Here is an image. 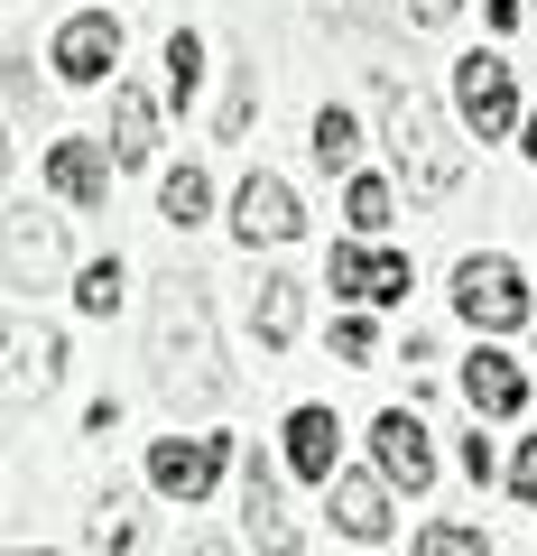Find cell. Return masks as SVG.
Instances as JSON below:
<instances>
[{
	"label": "cell",
	"instance_id": "cell-1",
	"mask_svg": "<svg viewBox=\"0 0 537 556\" xmlns=\"http://www.w3.org/2000/svg\"><path fill=\"white\" fill-rule=\"evenodd\" d=\"M380 130H389L398 186H408L418 204H436V195H455V186H463V149L445 139V121H436V102H426V93L389 84V93H380Z\"/></svg>",
	"mask_w": 537,
	"mask_h": 556
},
{
	"label": "cell",
	"instance_id": "cell-2",
	"mask_svg": "<svg viewBox=\"0 0 537 556\" xmlns=\"http://www.w3.org/2000/svg\"><path fill=\"white\" fill-rule=\"evenodd\" d=\"M158 380H167V399H222V353L204 334L195 288H167V306H158Z\"/></svg>",
	"mask_w": 537,
	"mask_h": 556
},
{
	"label": "cell",
	"instance_id": "cell-3",
	"mask_svg": "<svg viewBox=\"0 0 537 556\" xmlns=\"http://www.w3.org/2000/svg\"><path fill=\"white\" fill-rule=\"evenodd\" d=\"M455 316L482 325V334H510V325H528V278H519L500 251L463 260V269H455Z\"/></svg>",
	"mask_w": 537,
	"mask_h": 556
},
{
	"label": "cell",
	"instance_id": "cell-4",
	"mask_svg": "<svg viewBox=\"0 0 537 556\" xmlns=\"http://www.w3.org/2000/svg\"><path fill=\"white\" fill-rule=\"evenodd\" d=\"M455 112H463V130H473V139L519 130V84H510V65H500V56H463V65H455Z\"/></svg>",
	"mask_w": 537,
	"mask_h": 556
},
{
	"label": "cell",
	"instance_id": "cell-5",
	"mask_svg": "<svg viewBox=\"0 0 537 556\" xmlns=\"http://www.w3.org/2000/svg\"><path fill=\"white\" fill-rule=\"evenodd\" d=\"M324 278H334V298H361V306H398L408 298V251H380L371 232L343 241L334 260H324Z\"/></svg>",
	"mask_w": 537,
	"mask_h": 556
},
{
	"label": "cell",
	"instance_id": "cell-6",
	"mask_svg": "<svg viewBox=\"0 0 537 556\" xmlns=\"http://www.w3.org/2000/svg\"><path fill=\"white\" fill-rule=\"evenodd\" d=\"M389 492L398 482L380 473H334L324 482V519H334V538H353V547H380V538H389Z\"/></svg>",
	"mask_w": 537,
	"mask_h": 556
},
{
	"label": "cell",
	"instance_id": "cell-7",
	"mask_svg": "<svg viewBox=\"0 0 537 556\" xmlns=\"http://www.w3.org/2000/svg\"><path fill=\"white\" fill-rule=\"evenodd\" d=\"M112 65H120V20L112 10H75L56 28V75L65 84H112Z\"/></svg>",
	"mask_w": 537,
	"mask_h": 556
},
{
	"label": "cell",
	"instance_id": "cell-8",
	"mask_svg": "<svg viewBox=\"0 0 537 556\" xmlns=\"http://www.w3.org/2000/svg\"><path fill=\"white\" fill-rule=\"evenodd\" d=\"M222 445L232 437H167L158 455H149V482H158L167 501H204L222 482Z\"/></svg>",
	"mask_w": 537,
	"mask_h": 556
},
{
	"label": "cell",
	"instance_id": "cell-9",
	"mask_svg": "<svg viewBox=\"0 0 537 556\" xmlns=\"http://www.w3.org/2000/svg\"><path fill=\"white\" fill-rule=\"evenodd\" d=\"M232 232L251 241H269V251H279V241H297L306 232V214H297V195H287L279 177H241V195H232Z\"/></svg>",
	"mask_w": 537,
	"mask_h": 556
},
{
	"label": "cell",
	"instance_id": "cell-10",
	"mask_svg": "<svg viewBox=\"0 0 537 556\" xmlns=\"http://www.w3.org/2000/svg\"><path fill=\"white\" fill-rule=\"evenodd\" d=\"M371 464L398 482V492H426V482H436V445H426V427H418L408 408H389V417L371 427Z\"/></svg>",
	"mask_w": 537,
	"mask_h": 556
},
{
	"label": "cell",
	"instance_id": "cell-11",
	"mask_svg": "<svg viewBox=\"0 0 537 556\" xmlns=\"http://www.w3.org/2000/svg\"><path fill=\"white\" fill-rule=\"evenodd\" d=\"M112 149H93V139H56V149H47V186H56L65 204H84V214H93V204H112Z\"/></svg>",
	"mask_w": 537,
	"mask_h": 556
},
{
	"label": "cell",
	"instance_id": "cell-12",
	"mask_svg": "<svg viewBox=\"0 0 537 556\" xmlns=\"http://www.w3.org/2000/svg\"><path fill=\"white\" fill-rule=\"evenodd\" d=\"M463 399H473V417H519V408H528V371L482 343V353L463 362Z\"/></svg>",
	"mask_w": 537,
	"mask_h": 556
},
{
	"label": "cell",
	"instance_id": "cell-13",
	"mask_svg": "<svg viewBox=\"0 0 537 556\" xmlns=\"http://www.w3.org/2000/svg\"><path fill=\"white\" fill-rule=\"evenodd\" d=\"M287 473L297 482H334V455H343V427H334V408H297L287 417Z\"/></svg>",
	"mask_w": 537,
	"mask_h": 556
},
{
	"label": "cell",
	"instance_id": "cell-14",
	"mask_svg": "<svg viewBox=\"0 0 537 556\" xmlns=\"http://www.w3.org/2000/svg\"><path fill=\"white\" fill-rule=\"evenodd\" d=\"M112 159L120 167L158 159V112H149V93H130V84H112Z\"/></svg>",
	"mask_w": 537,
	"mask_h": 556
},
{
	"label": "cell",
	"instance_id": "cell-15",
	"mask_svg": "<svg viewBox=\"0 0 537 556\" xmlns=\"http://www.w3.org/2000/svg\"><path fill=\"white\" fill-rule=\"evenodd\" d=\"M241 529H251V547H259V538L279 547V482H269L259 455H251V473H241Z\"/></svg>",
	"mask_w": 537,
	"mask_h": 556
},
{
	"label": "cell",
	"instance_id": "cell-16",
	"mask_svg": "<svg viewBox=\"0 0 537 556\" xmlns=\"http://www.w3.org/2000/svg\"><path fill=\"white\" fill-rule=\"evenodd\" d=\"M158 214L177 223V232L214 214V186H204V167H167V186H158Z\"/></svg>",
	"mask_w": 537,
	"mask_h": 556
},
{
	"label": "cell",
	"instance_id": "cell-17",
	"mask_svg": "<svg viewBox=\"0 0 537 556\" xmlns=\"http://www.w3.org/2000/svg\"><path fill=\"white\" fill-rule=\"evenodd\" d=\"M353 159H361V121L324 102V112H316V167L334 177V167H353Z\"/></svg>",
	"mask_w": 537,
	"mask_h": 556
},
{
	"label": "cell",
	"instance_id": "cell-18",
	"mask_svg": "<svg viewBox=\"0 0 537 556\" xmlns=\"http://www.w3.org/2000/svg\"><path fill=\"white\" fill-rule=\"evenodd\" d=\"M297 278H269V288H259V343H269V353H279V343H297Z\"/></svg>",
	"mask_w": 537,
	"mask_h": 556
},
{
	"label": "cell",
	"instance_id": "cell-19",
	"mask_svg": "<svg viewBox=\"0 0 537 556\" xmlns=\"http://www.w3.org/2000/svg\"><path fill=\"white\" fill-rule=\"evenodd\" d=\"M195 84H204V38H195V28H177V38H167V102L186 112Z\"/></svg>",
	"mask_w": 537,
	"mask_h": 556
},
{
	"label": "cell",
	"instance_id": "cell-20",
	"mask_svg": "<svg viewBox=\"0 0 537 556\" xmlns=\"http://www.w3.org/2000/svg\"><path fill=\"white\" fill-rule=\"evenodd\" d=\"M120 288H130V278H120V260H93V269L75 278V306H84V316H112Z\"/></svg>",
	"mask_w": 537,
	"mask_h": 556
},
{
	"label": "cell",
	"instance_id": "cell-21",
	"mask_svg": "<svg viewBox=\"0 0 537 556\" xmlns=\"http://www.w3.org/2000/svg\"><path fill=\"white\" fill-rule=\"evenodd\" d=\"M343 214H353V232H380V223H389V177H353Z\"/></svg>",
	"mask_w": 537,
	"mask_h": 556
},
{
	"label": "cell",
	"instance_id": "cell-22",
	"mask_svg": "<svg viewBox=\"0 0 537 556\" xmlns=\"http://www.w3.org/2000/svg\"><path fill=\"white\" fill-rule=\"evenodd\" d=\"M251 102H259V65H251V75H232V93H222V139L251 130Z\"/></svg>",
	"mask_w": 537,
	"mask_h": 556
},
{
	"label": "cell",
	"instance_id": "cell-23",
	"mask_svg": "<svg viewBox=\"0 0 537 556\" xmlns=\"http://www.w3.org/2000/svg\"><path fill=\"white\" fill-rule=\"evenodd\" d=\"M426 556H482V529H455V519H436V529H418Z\"/></svg>",
	"mask_w": 537,
	"mask_h": 556
},
{
	"label": "cell",
	"instance_id": "cell-24",
	"mask_svg": "<svg viewBox=\"0 0 537 556\" xmlns=\"http://www.w3.org/2000/svg\"><path fill=\"white\" fill-rule=\"evenodd\" d=\"M334 353H343V362H371V353H380L371 316H343V325H334Z\"/></svg>",
	"mask_w": 537,
	"mask_h": 556
},
{
	"label": "cell",
	"instance_id": "cell-25",
	"mask_svg": "<svg viewBox=\"0 0 537 556\" xmlns=\"http://www.w3.org/2000/svg\"><path fill=\"white\" fill-rule=\"evenodd\" d=\"M463 473H473V482H500V473H510V464H500L491 445H482V427H473V437H463Z\"/></svg>",
	"mask_w": 537,
	"mask_h": 556
},
{
	"label": "cell",
	"instance_id": "cell-26",
	"mask_svg": "<svg viewBox=\"0 0 537 556\" xmlns=\"http://www.w3.org/2000/svg\"><path fill=\"white\" fill-rule=\"evenodd\" d=\"M500 482H510L519 501H537V437H528V445H519V455H510V473H500Z\"/></svg>",
	"mask_w": 537,
	"mask_h": 556
},
{
	"label": "cell",
	"instance_id": "cell-27",
	"mask_svg": "<svg viewBox=\"0 0 537 556\" xmlns=\"http://www.w3.org/2000/svg\"><path fill=\"white\" fill-rule=\"evenodd\" d=\"M455 10H463V0H418V28H445Z\"/></svg>",
	"mask_w": 537,
	"mask_h": 556
},
{
	"label": "cell",
	"instance_id": "cell-28",
	"mask_svg": "<svg viewBox=\"0 0 537 556\" xmlns=\"http://www.w3.org/2000/svg\"><path fill=\"white\" fill-rule=\"evenodd\" d=\"M519 139H528V159H537V112H528V121H519Z\"/></svg>",
	"mask_w": 537,
	"mask_h": 556
}]
</instances>
